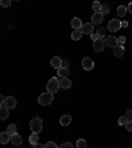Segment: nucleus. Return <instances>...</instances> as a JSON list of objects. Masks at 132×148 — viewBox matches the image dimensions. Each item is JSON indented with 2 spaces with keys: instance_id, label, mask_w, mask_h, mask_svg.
<instances>
[{
  "instance_id": "nucleus-1",
  "label": "nucleus",
  "mask_w": 132,
  "mask_h": 148,
  "mask_svg": "<svg viewBox=\"0 0 132 148\" xmlns=\"http://www.w3.org/2000/svg\"><path fill=\"white\" fill-rule=\"evenodd\" d=\"M60 79L57 77H53L49 79V82H48V85H46V90H48V92H50V94H55V92L60 90Z\"/></svg>"
},
{
  "instance_id": "nucleus-2",
  "label": "nucleus",
  "mask_w": 132,
  "mask_h": 148,
  "mask_svg": "<svg viewBox=\"0 0 132 148\" xmlns=\"http://www.w3.org/2000/svg\"><path fill=\"white\" fill-rule=\"evenodd\" d=\"M29 128L32 130L33 134H40L42 131V119L40 118H33L29 122Z\"/></svg>"
},
{
  "instance_id": "nucleus-3",
  "label": "nucleus",
  "mask_w": 132,
  "mask_h": 148,
  "mask_svg": "<svg viewBox=\"0 0 132 148\" xmlns=\"http://www.w3.org/2000/svg\"><path fill=\"white\" fill-rule=\"evenodd\" d=\"M53 99H54L53 94H50V92L46 91V92H42V94L38 97V103H40L41 106H49L53 102Z\"/></svg>"
},
{
  "instance_id": "nucleus-4",
  "label": "nucleus",
  "mask_w": 132,
  "mask_h": 148,
  "mask_svg": "<svg viewBox=\"0 0 132 148\" xmlns=\"http://www.w3.org/2000/svg\"><path fill=\"white\" fill-rule=\"evenodd\" d=\"M120 23L119 21V18H112V20H110L108 21V25H107V31L108 32H118L120 29Z\"/></svg>"
},
{
  "instance_id": "nucleus-5",
  "label": "nucleus",
  "mask_w": 132,
  "mask_h": 148,
  "mask_svg": "<svg viewBox=\"0 0 132 148\" xmlns=\"http://www.w3.org/2000/svg\"><path fill=\"white\" fill-rule=\"evenodd\" d=\"M105 44L110 48H116L118 46V38L115 36H106L105 37Z\"/></svg>"
},
{
  "instance_id": "nucleus-6",
  "label": "nucleus",
  "mask_w": 132,
  "mask_h": 148,
  "mask_svg": "<svg viewBox=\"0 0 132 148\" xmlns=\"http://www.w3.org/2000/svg\"><path fill=\"white\" fill-rule=\"evenodd\" d=\"M105 46H106L105 41L101 40V38H98V40H95L92 42V48H94L95 52H103V50H105Z\"/></svg>"
},
{
  "instance_id": "nucleus-7",
  "label": "nucleus",
  "mask_w": 132,
  "mask_h": 148,
  "mask_svg": "<svg viewBox=\"0 0 132 148\" xmlns=\"http://www.w3.org/2000/svg\"><path fill=\"white\" fill-rule=\"evenodd\" d=\"M82 68L85 69V70H91V69H94V61H92L90 57H85V58L82 60Z\"/></svg>"
},
{
  "instance_id": "nucleus-8",
  "label": "nucleus",
  "mask_w": 132,
  "mask_h": 148,
  "mask_svg": "<svg viewBox=\"0 0 132 148\" xmlns=\"http://www.w3.org/2000/svg\"><path fill=\"white\" fill-rule=\"evenodd\" d=\"M16 105H17V102H16V99L13 98V97H7V98L4 99V106H5L8 110H11V108H15Z\"/></svg>"
},
{
  "instance_id": "nucleus-9",
  "label": "nucleus",
  "mask_w": 132,
  "mask_h": 148,
  "mask_svg": "<svg viewBox=\"0 0 132 148\" xmlns=\"http://www.w3.org/2000/svg\"><path fill=\"white\" fill-rule=\"evenodd\" d=\"M82 33H86V34H92L94 33V25L91 23H86V24H82V28H81Z\"/></svg>"
},
{
  "instance_id": "nucleus-10",
  "label": "nucleus",
  "mask_w": 132,
  "mask_h": 148,
  "mask_svg": "<svg viewBox=\"0 0 132 148\" xmlns=\"http://www.w3.org/2000/svg\"><path fill=\"white\" fill-rule=\"evenodd\" d=\"M103 23V15H102L101 12L99 13H94V15L91 16V24L94 25V24H102Z\"/></svg>"
},
{
  "instance_id": "nucleus-11",
  "label": "nucleus",
  "mask_w": 132,
  "mask_h": 148,
  "mask_svg": "<svg viewBox=\"0 0 132 148\" xmlns=\"http://www.w3.org/2000/svg\"><path fill=\"white\" fill-rule=\"evenodd\" d=\"M50 65H52L54 69H57V70H58V69L62 66V60L58 56H55V57H53V58L50 60Z\"/></svg>"
},
{
  "instance_id": "nucleus-12",
  "label": "nucleus",
  "mask_w": 132,
  "mask_h": 148,
  "mask_svg": "<svg viewBox=\"0 0 132 148\" xmlns=\"http://www.w3.org/2000/svg\"><path fill=\"white\" fill-rule=\"evenodd\" d=\"M9 116V110L5 106H0V120H5Z\"/></svg>"
},
{
  "instance_id": "nucleus-13",
  "label": "nucleus",
  "mask_w": 132,
  "mask_h": 148,
  "mask_svg": "<svg viewBox=\"0 0 132 148\" xmlns=\"http://www.w3.org/2000/svg\"><path fill=\"white\" fill-rule=\"evenodd\" d=\"M8 142H11V135L8 132H0V144H7Z\"/></svg>"
},
{
  "instance_id": "nucleus-14",
  "label": "nucleus",
  "mask_w": 132,
  "mask_h": 148,
  "mask_svg": "<svg viewBox=\"0 0 132 148\" xmlns=\"http://www.w3.org/2000/svg\"><path fill=\"white\" fill-rule=\"evenodd\" d=\"M11 143L13 145H20L23 143V138L18 134H15V135H11Z\"/></svg>"
},
{
  "instance_id": "nucleus-15",
  "label": "nucleus",
  "mask_w": 132,
  "mask_h": 148,
  "mask_svg": "<svg viewBox=\"0 0 132 148\" xmlns=\"http://www.w3.org/2000/svg\"><path fill=\"white\" fill-rule=\"evenodd\" d=\"M71 85H73V82H71L69 78H62V79L60 81V86H61L62 89H70Z\"/></svg>"
},
{
  "instance_id": "nucleus-16",
  "label": "nucleus",
  "mask_w": 132,
  "mask_h": 148,
  "mask_svg": "<svg viewBox=\"0 0 132 148\" xmlns=\"http://www.w3.org/2000/svg\"><path fill=\"white\" fill-rule=\"evenodd\" d=\"M123 54H124V46L123 45H118L116 48H114V56L115 57H123Z\"/></svg>"
},
{
  "instance_id": "nucleus-17",
  "label": "nucleus",
  "mask_w": 132,
  "mask_h": 148,
  "mask_svg": "<svg viewBox=\"0 0 132 148\" xmlns=\"http://www.w3.org/2000/svg\"><path fill=\"white\" fill-rule=\"evenodd\" d=\"M71 27L74 28V31H77V29H81L82 28V21H81L79 17H74L71 20Z\"/></svg>"
},
{
  "instance_id": "nucleus-18",
  "label": "nucleus",
  "mask_w": 132,
  "mask_h": 148,
  "mask_svg": "<svg viewBox=\"0 0 132 148\" xmlns=\"http://www.w3.org/2000/svg\"><path fill=\"white\" fill-rule=\"evenodd\" d=\"M60 123L62 124V126H69V124L71 123V116L70 115H62L61 118H60Z\"/></svg>"
},
{
  "instance_id": "nucleus-19",
  "label": "nucleus",
  "mask_w": 132,
  "mask_h": 148,
  "mask_svg": "<svg viewBox=\"0 0 132 148\" xmlns=\"http://www.w3.org/2000/svg\"><path fill=\"white\" fill-rule=\"evenodd\" d=\"M57 73H58V75L61 78H68L69 74H70V71H69V69H65V68H60L58 70H57Z\"/></svg>"
},
{
  "instance_id": "nucleus-20",
  "label": "nucleus",
  "mask_w": 132,
  "mask_h": 148,
  "mask_svg": "<svg viewBox=\"0 0 132 148\" xmlns=\"http://www.w3.org/2000/svg\"><path fill=\"white\" fill-rule=\"evenodd\" d=\"M82 31L81 29H77V31H74L73 33H71V38L73 40H75V41H78V40H81V37H82Z\"/></svg>"
},
{
  "instance_id": "nucleus-21",
  "label": "nucleus",
  "mask_w": 132,
  "mask_h": 148,
  "mask_svg": "<svg viewBox=\"0 0 132 148\" xmlns=\"http://www.w3.org/2000/svg\"><path fill=\"white\" fill-rule=\"evenodd\" d=\"M116 12H118V15H119L120 17H123V16L127 15V7L119 5V7H118V9H116Z\"/></svg>"
},
{
  "instance_id": "nucleus-22",
  "label": "nucleus",
  "mask_w": 132,
  "mask_h": 148,
  "mask_svg": "<svg viewBox=\"0 0 132 148\" xmlns=\"http://www.w3.org/2000/svg\"><path fill=\"white\" fill-rule=\"evenodd\" d=\"M106 33H107V28H103V27H101L98 29V32H96V34H98V37L101 40H103V37H106Z\"/></svg>"
},
{
  "instance_id": "nucleus-23",
  "label": "nucleus",
  "mask_w": 132,
  "mask_h": 148,
  "mask_svg": "<svg viewBox=\"0 0 132 148\" xmlns=\"http://www.w3.org/2000/svg\"><path fill=\"white\" fill-rule=\"evenodd\" d=\"M7 132H8L9 135H15V134H17V127H16L15 124H9V126L7 127Z\"/></svg>"
},
{
  "instance_id": "nucleus-24",
  "label": "nucleus",
  "mask_w": 132,
  "mask_h": 148,
  "mask_svg": "<svg viewBox=\"0 0 132 148\" xmlns=\"http://www.w3.org/2000/svg\"><path fill=\"white\" fill-rule=\"evenodd\" d=\"M29 143H31L32 145L37 144V143H38V134H33V132H32V135L29 136Z\"/></svg>"
},
{
  "instance_id": "nucleus-25",
  "label": "nucleus",
  "mask_w": 132,
  "mask_h": 148,
  "mask_svg": "<svg viewBox=\"0 0 132 148\" xmlns=\"http://www.w3.org/2000/svg\"><path fill=\"white\" fill-rule=\"evenodd\" d=\"M77 148H87V142L85 139H78L77 140Z\"/></svg>"
},
{
  "instance_id": "nucleus-26",
  "label": "nucleus",
  "mask_w": 132,
  "mask_h": 148,
  "mask_svg": "<svg viewBox=\"0 0 132 148\" xmlns=\"http://www.w3.org/2000/svg\"><path fill=\"white\" fill-rule=\"evenodd\" d=\"M128 122H129V120H128V116H127V115H124V116H120L119 120H118V123H119L120 126H126Z\"/></svg>"
},
{
  "instance_id": "nucleus-27",
  "label": "nucleus",
  "mask_w": 132,
  "mask_h": 148,
  "mask_svg": "<svg viewBox=\"0 0 132 148\" xmlns=\"http://www.w3.org/2000/svg\"><path fill=\"white\" fill-rule=\"evenodd\" d=\"M92 9L95 11V13H99L102 9V4L99 3V1H94V3H92Z\"/></svg>"
},
{
  "instance_id": "nucleus-28",
  "label": "nucleus",
  "mask_w": 132,
  "mask_h": 148,
  "mask_svg": "<svg viewBox=\"0 0 132 148\" xmlns=\"http://www.w3.org/2000/svg\"><path fill=\"white\" fill-rule=\"evenodd\" d=\"M108 12H110V7H108L107 4H103L102 9H101V13L102 15H106V13H108Z\"/></svg>"
},
{
  "instance_id": "nucleus-29",
  "label": "nucleus",
  "mask_w": 132,
  "mask_h": 148,
  "mask_svg": "<svg viewBox=\"0 0 132 148\" xmlns=\"http://www.w3.org/2000/svg\"><path fill=\"white\" fill-rule=\"evenodd\" d=\"M45 148H58V145L55 144L54 142H48L45 144Z\"/></svg>"
},
{
  "instance_id": "nucleus-30",
  "label": "nucleus",
  "mask_w": 132,
  "mask_h": 148,
  "mask_svg": "<svg viewBox=\"0 0 132 148\" xmlns=\"http://www.w3.org/2000/svg\"><path fill=\"white\" fill-rule=\"evenodd\" d=\"M0 5L4 7V8H7V7L11 5V1H9V0H1V1H0Z\"/></svg>"
},
{
  "instance_id": "nucleus-31",
  "label": "nucleus",
  "mask_w": 132,
  "mask_h": 148,
  "mask_svg": "<svg viewBox=\"0 0 132 148\" xmlns=\"http://www.w3.org/2000/svg\"><path fill=\"white\" fill-rule=\"evenodd\" d=\"M58 148H74V147H73V144H71V143H62Z\"/></svg>"
},
{
  "instance_id": "nucleus-32",
  "label": "nucleus",
  "mask_w": 132,
  "mask_h": 148,
  "mask_svg": "<svg viewBox=\"0 0 132 148\" xmlns=\"http://www.w3.org/2000/svg\"><path fill=\"white\" fill-rule=\"evenodd\" d=\"M124 42H126V37H124V36H120L119 38H118V45H119V44H120V45H123Z\"/></svg>"
},
{
  "instance_id": "nucleus-33",
  "label": "nucleus",
  "mask_w": 132,
  "mask_h": 148,
  "mask_svg": "<svg viewBox=\"0 0 132 148\" xmlns=\"http://www.w3.org/2000/svg\"><path fill=\"white\" fill-rule=\"evenodd\" d=\"M68 66H69V61H68V60H62V66H61V68L68 69Z\"/></svg>"
},
{
  "instance_id": "nucleus-34",
  "label": "nucleus",
  "mask_w": 132,
  "mask_h": 148,
  "mask_svg": "<svg viewBox=\"0 0 132 148\" xmlns=\"http://www.w3.org/2000/svg\"><path fill=\"white\" fill-rule=\"evenodd\" d=\"M90 37H91L92 42H94V41H95V40H98V38H99V37H98V34H96L95 32H94V33H92V34H90Z\"/></svg>"
},
{
  "instance_id": "nucleus-35",
  "label": "nucleus",
  "mask_w": 132,
  "mask_h": 148,
  "mask_svg": "<svg viewBox=\"0 0 132 148\" xmlns=\"http://www.w3.org/2000/svg\"><path fill=\"white\" fill-rule=\"evenodd\" d=\"M126 128H127V131H132V120L126 124Z\"/></svg>"
},
{
  "instance_id": "nucleus-36",
  "label": "nucleus",
  "mask_w": 132,
  "mask_h": 148,
  "mask_svg": "<svg viewBox=\"0 0 132 148\" xmlns=\"http://www.w3.org/2000/svg\"><path fill=\"white\" fill-rule=\"evenodd\" d=\"M120 27H122V28H127V27H128V21H122V23H120Z\"/></svg>"
},
{
  "instance_id": "nucleus-37",
  "label": "nucleus",
  "mask_w": 132,
  "mask_h": 148,
  "mask_svg": "<svg viewBox=\"0 0 132 148\" xmlns=\"http://www.w3.org/2000/svg\"><path fill=\"white\" fill-rule=\"evenodd\" d=\"M127 12L132 13V3H129V4H128V7H127Z\"/></svg>"
},
{
  "instance_id": "nucleus-38",
  "label": "nucleus",
  "mask_w": 132,
  "mask_h": 148,
  "mask_svg": "<svg viewBox=\"0 0 132 148\" xmlns=\"http://www.w3.org/2000/svg\"><path fill=\"white\" fill-rule=\"evenodd\" d=\"M33 148H45V145L40 144V143H37V144H34V145H33Z\"/></svg>"
},
{
  "instance_id": "nucleus-39",
  "label": "nucleus",
  "mask_w": 132,
  "mask_h": 148,
  "mask_svg": "<svg viewBox=\"0 0 132 148\" xmlns=\"http://www.w3.org/2000/svg\"><path fill=\"white\" fill-rule=\"evenodd\" d=\"M4 99H5V98H4V97L1 95V94H0V106H3V105H4Z\"/></svg>"
}]
</instances>
